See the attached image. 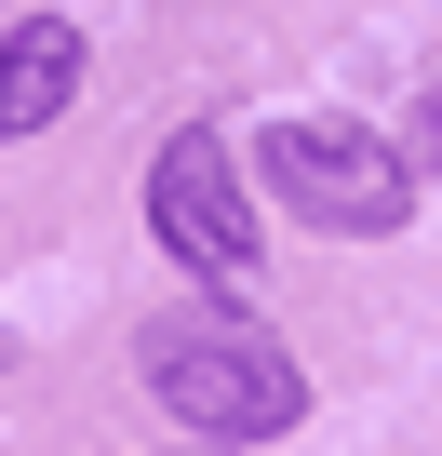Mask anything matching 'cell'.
<instances>
[{"instance_id":"cell-2","label":"cell","mask_w":442,"mask_h":456,"mask_svg":"<svg viewBox=\"0 0 442 456\" xmlns=\"http://www.w3.org/2000/svg\"><path fill=\"white\" fill-rule=\"evenodd\" d=\"M269 188L309 215V228H335V242H375V228H402L415 215V175H402V148L389 134H362V121H269Z\"/></svg>"},{"instance_id":"cell-5","label":"cell","mask_w":442,"mask_h":456,"mask_svg":"<svg viewBox=\"0 0 442 456\" xmlns=\"http://www.w3.org/2000/svg\"><path fill=\"white\" fill-rule=\"evenodd\" d=\"M188 456H242V443H188Z\"/></svg>"},{"instance_id":"cell-4","label":"cell","mask_w":442,"mask_h":456,"mask_svg":"<svg viewBox=\"0 0 442 456\" xmlns=\"http://www.w3.org/2000/svg\"><path fill=\"white\" fill-rule=\"evenodd\" d=\"M81 68H94V41H81L68 14H14V28H0V134H41V121H68Z\"/></svg>"},{"instance_id":"cell-1","label":"cell","mask_w":442,"mask_h":456,"mask_svg":"<svg viewBox=\"0 0 442 456\" xmlns=\"http://www.w3.org/2000/svg\"><path fill=\"white\" fill-rule=\"evenodd\" d=\"M148 389H161V416L174 429H201V443H269V429H295L309 416V362L255 322V309H161L148 322Z\"/></svg>"},{"instance_id":"cell-6","label":"cell","mask_w":442,"mask_h":456,"mask_svg":"<svg viewBox=\"0 0 442 456\" xmlns=\"http://www.w3.org/2000/svg\"><path fill=\"white\" fill-rule=\"evenodd\" d=\"M429 134H442V94H429Z\"/></svg>"},{"instance_id":"cell-3","label":"cell","mask_w":442,"mask_h":456,"mask_svg":"<svg viewBox=\"0 0 442 456\" xmlns=\"http://www.w3.org/2000/svg\"><path fill=\"white\" fill-rule=\"evenodd\" d=\"M148 228H161L188 269H255V201H242V161H229L214 121L161 134V161H148Z\"/></svg>"}]
</instances>
